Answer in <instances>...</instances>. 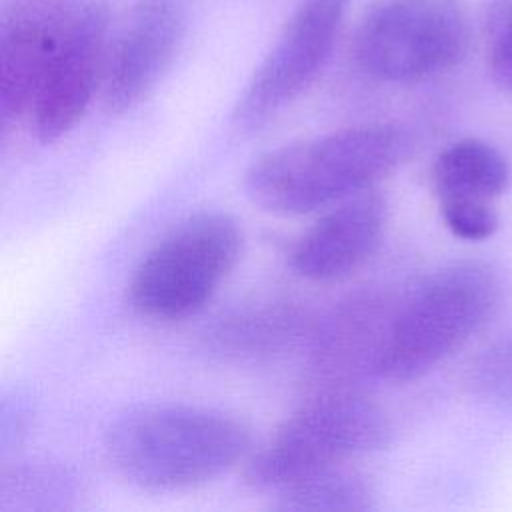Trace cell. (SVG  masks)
I'll return each mask as SVG.
<instances>
[{"label": "cell", "mask_w": 512, "mask_h": 512, "mask_svg": "<svg viewBox=\"0 0 512 512\" xmlns=\"http://www.w3.org/2000/svg\"><path fill=\"white\" fill-rule=\"evenodd\" d=\"M408 148L410 138L396 124L344 126L260 154L244 172V190L270 214H308L370 190Z\"/></svg>", "instance_id": "6da1fadb"}, {"label": "cell", "mask_w": 512, "mask_h": 512, "mask_svg": "<svg viewBox=\"0 0 512 512\" xmlns=\"http://www.w3.org/2000/svg\"><path fill=\"white\" fill-rule=\"evenodd\" d=\"M250 452L246 426L220 410L162 404L132 410L106 434L112 468L128 482L174 492L208 484Z\"/></svg>", "instance_id": "7a4b0ae2"}, {"label": "cell", "mask_w": 512, "mask_h": 512, "mask_svg": "<svg viewBox=\"0 0 512 512\" xmlns=\"http://www.w3.org/2000/svg\"><path fill=\"white\" fill-rule=\"evenodd\" d=\"M502 294V276L488 262L460 260L434 270L392 308L374 374L396 384L426 376L496 316Z\"/></svg>", "instance_id": "3957f363"}, {"label": "cell", "mask_w": 512, "mask_h": 512, "mask_svg": "<svg viewBox=\"0 0 512 512\" xmlns=\"http://www.w3.org/2000/svg\"><path fill=\"white\" fill-rule=\"evenodd\" d=\"M390 424L370 398L346 388L324 390L294 414L246 460L254 488L280 490L316 472L344 466L386 444Z\"/></svg>", "instance_id": "277c9868"}, {"label": "cell", "mask_w": 512, "mask_h": 512, "mask_svg": "<svg viewBox=\"0 0 512 512\" xmlns=\"http://www.w3.org/2000/svg\"><path fill=\"white\" fill-rule=\"evenodd\" d=\"M242 230L224 212H200L158 240L134 268L132 308L156 322H178L200 312L234 270Z\"/></svg>", "instance_id": "5b68a950"}, {"label": "cell", "mask_w": 512, "mask_h": 512, "mask_svg": "<svg viewBox=\"0 0 512 512\" xmlns=\"http://www.w3.org/2000/svg\"><path fill=\"white\" fill-rule=\"evenodd\" d=\"M468 36L462 0H376L356 26L352 54L378 82L418 84L458 66Z\"/></svg>", "instance_id": "8992f818"}, {"label": "cell", "mask_w": 512, "mask_h": 512, "mask_svg": "<svg viewBox=\"0 0 512 512\" xmlns=\"http://www.w3.org/2000/svg\"><path fill=\"white\" fill-rule=\"evenodd\" d=\"M352 0H298L248 84L232 120L242 130L266 124L296 100L328 62Z\"/></svg>", "instance_id": "52a82bcc"}, {"label": "cell", "mask_w": 512, "mask_h": 512, "mask_svg": "<svg viewBox=\"0 0 512 512\" xmlns=\"http://www.w3.org/2000/svg\"><path fill=\"white\" fill-rule=\"evenodd\" d=\"M108 10L100 2L76 6L66 20L28 118L44 144L66 136L88 112L102 86Z\"/></svg>", "instance_id": "ba28073f"}, {"label": "cell", "mask_w": 512, "mask_h": 512, "mask_svg": "<svg viewBox=\"0 0 512 512\" xmlns=\"http://www.w3.org/2000/svg\"><path fill=\"white\" fill-rule=\"evenodd\" d=\"M184 38L176 0H138L106 48L102 104L110 114L140 106L170 70Z\"/></svg>", "instance_id": "9c48e42d"}, {"label": "cell", "mask_w": 512, "mask_h": 512, "mask_svg": "<svg viewBox=\"0 0 512 512\" xmlns=\"http://www.w3.org/2000/svg\"><path fill=\"white\" fill-rule=\"evenodd\" d=\"M432 192L444 226L460 240L482 242L496 234L498 198L508 190V158L488 140L460 138L432 164Z\"/></svg>", "instance_id": "30bf717a"}, {"label": "cell", "mask_w": 512, "mask_h": 512, "mask_svg": "<svg viewBox=\"0 0 512 512\" xmlns=\"http://www.w3.org/2000/svg\"><path fill=\"white\" fill-rule=\"evenodd\" d=\"M386 200L372 188L346 198L320 216L294 244L290 264L310 282H338L358 272L380 248Z\"/></svg>", "instance_id": "8fae6325"}, {"label": "cell", "mask_w": 512, "mask_h": 512, "mask_svg": "<svg viewBox=\"0 0 512 512\" xmlns=\"http://www.w3.org/2000/svg\"><path fill=\"white\" fill-rule=\"evenodd\" d=\"M70 0H22L0 34V114L2 122L28 116L66 20Z\"/></svg>", "instance_id": "7c38bea8"}, {"label": "cell", "mask_w": 512, "mask_h": 512, "mask_svg": "<svg viewBox=\"0 0 512 512\" xmlns=\"http://www.w3.org/2000/svg\"><path fill=\"white\" fill-rule=\"evenodd\" d=\"M392 310L366 296L342 304L322 324H314L312 368L320 378L342 382L360 370L374 374L376 352Z\"/></svg>", "instance_id": "4fadbf2b"}, {"label": "cell", "mask_w": 512, "mask_h": 512, "mask_svg": "<svg viewBox=\"0 0 512 512\" xmlns=\"http://www.w3.org/2000/svg\"><path fill=\"white\" fill-rule=\"evenodd\" d=\"M314 322L290 302H272L238 310L208 332V348L228 360H258L310 340Z\"/></svg>", "instance_id": "5bb4252c"}, {"label": "cell", "mask_w": 512, "mask_h": 512, "mask_svg": "<svg viewBox=\"0 0 512 512\" xmlns=\"http://www.w3.org/2000/svg\"><path fill=\"white\" fill-rule=\"evenodd\" d=\"M376 506L372 482L344 466L316 472L280 488L274 502V508L284 512H366Z\"/></svg>", "instance_id": "9a60e30c"}, {"label": "cell", "mask_w": 512, "mask_h": 512, "mask_svg": "<svg viewBox=\"0 0 512 512\" xmlns=\"http://www.w3.org/2000/svg\"><path fill=\"white\" fill-rule=\"evenodd\" d=\"M468 386L482 402L512 410V334L490 342L472 360Z\"/></svg>", "instance_id": "2e32d148"}, {"label": "cell", "mask_w": 512, "mask_h": 512, "mask_svg": "<svg viewBox=\"0 0 512 512\" xmlns=\"http://www.w3.org/2000/svg\"><path fill=\"white\" fill-rule=\"evenodd\" d=\"M70 494L72 480L56 468H18L4 474L2 480V500L16 498V506L24 508L62 506V500Z\"/></svg>", "instance_id": "e0dca14e"}, {"label": "cell", "mask_w": 512, "mask_h": 512, "mask_svg": "<svg viewBox=\"0 0 512 512\" xmlns=\"http://www.w3.org/2000/svg\"><path fill=\"white\" fill-rule=\"evenodd\" d=\"M484 46L492 82L512 94V0H490L484 14Z\"/></svg>", "instance_id": "ac0fdd59"}]
</instances>
